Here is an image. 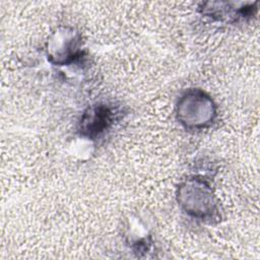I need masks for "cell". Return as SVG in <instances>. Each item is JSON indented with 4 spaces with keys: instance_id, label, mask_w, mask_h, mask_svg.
<instances>
[{
    "instance_id": "6da1fadb",
    "label": "cell",
    "mask_w": 260,
    "mask_h": 260,
    "mask_svg": "<svg viewBox=\"0 0 260 260\" xmlns=\"http://www.w3.org/2000/svg\"><path fill=\"white\" fill-rule=\"evenodd\" d=\"M178 202L185 212L199 218H210L216 211V200L210 186L196 178L186 180L178 189Z\"/></svg>"
},
{
    "instance_id": "3957f363",
    "label": "cell",
    "mask_w": 260,
    "mask_h": 260,
    "mask_svg": "<svg viewBox=\"0 0 260 260\" xmlns=\"http://www.w3.org/2000/svg\"><path fill=\"white\" fill-rule=\"evenodd\" d=\"M46 51L53 64H69L80 54L81 36L71 26H59L49 36Z\"/></svg>"
},
{
    "instance_id": "277c9868",
    "label": "cell",
    "mask_w": 260,
    "mask_h": 260,
    "mask_svg": "<svg viewBox=\"0 0 260 260\" xmlns=\"http://www.w3.org/2000/svg\"><path fill=\"white\" fill-rule=\"evenodd\" d=\"M107 112L103 109H92L89 111V114H86L83 121V128L84 130L88 131L89 133L92 132H100L106 127L107 119Z\"/></svg>"
},
{
    "instance_id": "8992f818",
    "label": "cell",
    "mask_w": 260,
    "mask_h": 260,
    "mask_svg": "<svg viewBox=\"0 0 260 260\" xmlns=\"http://www.w3.org/2000/svg\"><path fill=\"white\" fill-rule=\"evenodd\" d=\"M69 152L78 159H87L93 152V144L88 137H79L71 142Z\"/></svg>"
},
{
    "instance_id": "5b68a950",
    "label": "cell",
    "mask_w": 260,
    "mask_h": 260,
    "mask_svg": "<svg viewBox=\"0 0 260 260\" xmlns=\"http://www.w3.org/2000/svg\"><path fill=\"white\" fill-rule=\"evenodd\" d=\"M148 228L145 222L139 217H134L128 222V238L135 245L144 243L148 237Z\"/></svg>"
},
{
    "instance_id": "7a4b0ae2",
    "label": "cell",
    "mask_w": 260,
    "mask_h": 260,
    "mask_svg": "<svg viewBox=\"0 0 260 260\" xmlns=\"http://www.w3.org/2000/svg\"><path fill=\"white\" fill-rule=\"evenodd\" d=\"M216 115V109L209 95L200 89H191L181 96L177 105L180 123L189 129L208 126Z\"/></svg>"
}]
</instances>
